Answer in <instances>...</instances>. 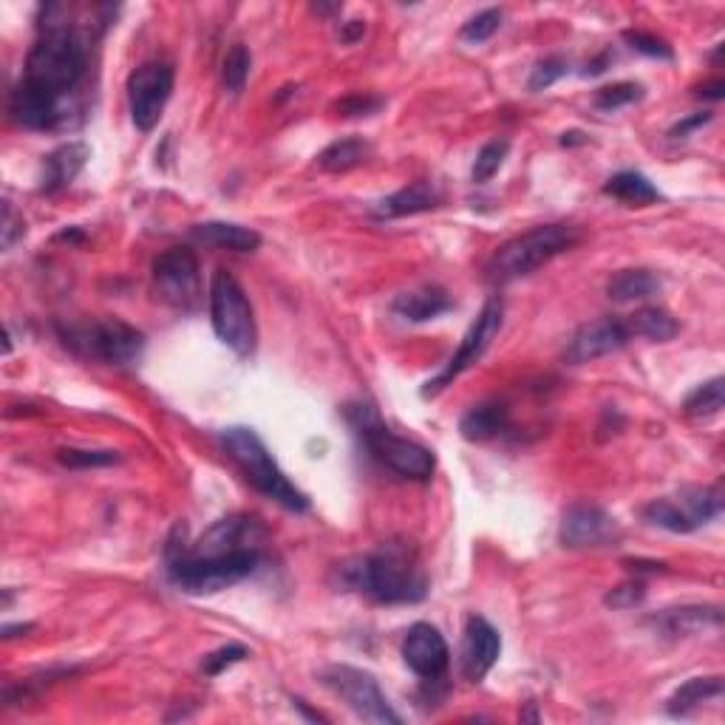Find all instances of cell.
Returning <instances> with one entry per match:
<instances>
[{
  "label": "cell",
  "instance_id": "33",
  "mask_svg": "<svg viewBox=\"0 0 725 725\" xmlns=\"http://www.w3.org/2000/svg\"><path fill=\"white\" fill-rule=\"evenodd\" d=\"M643 97V88L638 83H613V85H604V88H599L595 92V108L599 111H618V108L624 106H632V102H638V99Z\"/></svg>",
  "mask_w": 725,
  "mask_h": 725
},
{
  "label": "cell",
  "instance_id": "20",
  "mask_svg": "<svg viewBox=\"0 0 725 725\" xmlns=\"http://www.w3.org/2000/svg\"><path fill=\"white\" fill-rule=\"evenodd\" d=\"M391 310H395L402 321H411V324H425V321H434V317L445 315V312H451L454 301L443 287H423V289H411V292H402V295H397L395 303H391Z\"/></svg>",
  "mask_w": 725,
  "mask_h": 725
},
{
  "label": "cell",
  "instance_id": "10",
  "mask_svg": "<svg viewBox=\"0 0 725 725\" xmlns=\"http://www.w3.org/2000/svg\"><path fill=\"white\" fill-rule=\"evenodd\" d=\"M502 321H505V303H502V298L499 295L487 298L480 317L473 321V326L468 329L466 338H462V343H459V349L454 352V358L448 360V366H445L434 380L425 383L423 397H437L439 391H443L445 386H451L468 366H473V363L487 352V346L493 343V338L499 335Z\"/></svg>",
  "mask_w": 725,
  "mask_h": 725
},
{
  "label": "cell",
  "instance_id": "19",
  "mask_svg": "<svg viewBox=\"0 0 725 725\" xmlns=\"http://www.w3.org/2000/svg\"><path fill=\"white\" fill-rule=\"evenodd\" d=\"M649 624H655L669 638H689V635H700L709 627L717 629L723 624V613H720V606H677V609L657 613Z\"/></svg>",
  "mask_w": 725,
  "mask_h": 725
},
{
  "label": "cell",
  "instance_id": "34",
  "mask_svg": "<svg viewBox=\"0 0 725 725\" xmlns=\"http://www.w3.org/2000/svg\"><path fill=\"white\" fill-rule=\"evenodd\" d=\"M507 154H510V145H507L505 140H493L487 142L485 148L476 154V162H473V182H491L496 173H499V168L505 165Z\"/></svg>",
  "mask_w": 725,
  "mask_h": 725
},
{
  "label": "cell",
  "instance_id": "16",
  "mask_svg": "<svg viewBox=\"0 0 725 725\" xmlns=\"http://www.w3.org/2000/svg\"><path fill=\"white\" fill-rule=\"evenodd\" d=\"M402 661L414 672L416 677L423 680H439V677L448 672V663H451V652H448V643H445L443 632L431 624H414V627L406 632V641H402Z\"/></svg>",
  "mask_w": 725,
  "mask_h": 725
},
{
  "label": "cell",
  "instance_id": "1",
  "mask_svg": "<svg viewBox=\"0 0 725 725\" xmlns=\"http://www.w3.org/2000/svg\"><path fill=\"white\" fill-rule=\"evenodd\" d=\"M63 14L65 7L60 3L43 7L40 37L28 51L23 80L69 102L88 69V49H85L83 35L65 23Z\"/></svg>",
  "mask_w": 725,
  "mask_h": 725
},
{
  "label": "cell",
  "instance_id": "12",
  "mask_svg": "<svg viewBox=\"0 0 725 725\" xmlns=\"http://www.w3.org/2000/svg\"><path fill=\"white\" fill-rule=\"evenodd\" d=\"M173 94V69L168 63H145L128 77V106L140 131H154Z\"/></svg>",
  "mask_w": 725,
  "mask_h": 725
},
{
  "label": "cell",
  "instance_id": "35",
  "mask_svg": "<svg viewBox=\"0 0 725 725\" xmlns=\"http://www.w3.org/2000/svg\"><path fill=\"white\" fill-rule=\"evenodd\" d=\"M502 26V9H485V12L473 14L471 21L462 26L459 37L466 43H485L491 40Z\"/></svg>",
  "mask_w": 725,
  "mask_h": 725
},
{
  "label": "cell",
  "instance_id": "32",
  "mask_svg": "<svg viewBox=\"0 0 725 725\" xmlns=\"http://www.w3.org/2000/svg\"><path fill=\"white\" fill-rule=\"evenodd\" d=\"M643 516H647V521H652L655 528L669 530V533H691L689 521L680 513V507L675 505V499L649 502V505L643 507Z\"/></svg>",
  "mask_w": 725,
  "mask_h": 725
},
{
  "label": "cell",
  "instance_id": "11",
  "mask_svg": "<svg viewBox=\"0 0 725 725\" xmlns=\"http://www.w3.org/2000/svg\"><path fill=\"white\" fill-rule=\"evenodd\" d=\"M154 283L165 303L182 312H193L202 301L198 258L188 246H170L154 261Z\"/></svg>",
  "mask_w": 725,
  "mask_h": 725
},
{
  "label": "cell",
  "instance_id": "14",
  "mask_svg": "<svg viewBox=\"0 0 725 725\" xmlns=\"http://www.w3.org/2000/svg\"><path fill=\"white\" fill-rule=\"evenodd\" d=\"M629 340H632V335H629L627 321L615 315H604L599 321L584 324L572 335L567 349H564V360L570 366H584V363H592V360L618 352Z\"/></svg>",
  "mask_w": 725,
  "mask_h": 725
},
{
  "label": "cell",
  "instance_id": "5",
  "mask_svg": "<svg viewBox=\"0 0 725 725\" xmlns=\"http://www.w3.org/2000/svg\"><path fill=\"white\" fill-rule=\"evenodd\" d=\"M221 445H225V451L230 454V459L239 466V471L244 473V480L250 482L261 496H267V499L278 502V505L287 507V510H295V513L310 510L306 493L298 491V487L287 480V473L278 468V462L273 459L264 439H261L253 428L235 425V428L221 431Z\"/></svg>",
  "mask_w": 725,
  "mask_h": 725
},
{
  "label": "cell",
  "instance_id": "23",
  "mask_svg": "<svg viewBox=\"0 0 725 725\" xmlns=\"http://www.w3.org/2000/svg\"><path fill=\"white\" fill-rule=\"evenodd\" d=\"M507 423H510V409H507L505 402L487 400L482 402V406H473V409L462 416L459 431H462V437L471 439V443H485V439L499 437L502 431L507 428Z\"/></svg>",
  "mask_w": 725,
  "mask_h": 725
},
{
  "label": "cell",
  "instance_id": "9",
  "mask_svg": "<svg viewBox=\"0 0 725 725\" xmlns=\"http://www.w3.org/2000/svg\"><path fill=\"white\" fill-rule=\"evenodd\" d=\"M324 684L329 686L340 700H343L360 720L377 725H397L400 714L388 705L386 694L380 691V684L374 680V675L354 666H329L324 672Z\"/></svg>",
  "mask_w": 725,
  "mask_h": 725
},
{
  "label": "cell",
  "instance_id": "2",
  "mask_svg": "<svg viewBox=\"0 0 725 725\" xmlns=\"http://www.w3.org/2000/svg\"><path fill=\"white\" fill-rule=\"evenodd\" d=\"M343 584L377 604H416L428 595V578L406 542H386L340 567Z\"/></svg>",
  "mask_w": 725,
  "mask_h": 725
},
{
  "label": "cell",
  "instance_id": "45",
  "mask_svg": "<svg viewBox=\"0 0 725 725\" xmlns=\"http://www.w3.org/2000/svg\"><path fill=\"white\" fill-rule=\"evenodd\" d=\"M698 97L723 99L725 97V83H723V80H712V83H705L703 88H698Z\"/></svg>",
  "mask_w": 725,
  "mask_h": 725
},
{
  "label": "cell",
  "instance_id": "40",
  "mask_svg": "<svg viewBox=\"0 0 725 725\" xmlns=\"http://www.w3.org/2000/svg\"><path fill=\"white\" fill-rule=\"evenodd\" d=\"M647 599V584L643 581H627V584L615 587L613 592H606V606L613 609H632Z\"/></svg>",
  "mask_w": 725,
  "mask_h": 725
},
{
  "label": "cell",
  "instance_id": "4",
  "mask_svg": "<svg viewBox=\"0 0 725 725\" xmlns=\"http://www.w3.org/2000/svg\"><path fill=\"white\" fill-rule=\"evenodd\" d=\"M346 416H349L354 434H358V437L363 439V445L368 448V454H372L383 468L395 471L402 480H431V473L437 468L434 454H431L425 445L414 443V439L391 434L388 425H383L380 414H377L374 406H368V402H354V406L346 409Z\"/></svg>",
  "mask_w": 725,
  "mask_h": 725
},
{
  "label": "cell",
  "instance_id": "18",
  "mask_svg": "<svg viewBox=\"0 0 725 725\" xmlns=\"http://www.w3.org/2000/svg\"><path fill=\"white\" fill-rule=\"evenodd\" d=\"M88 145L83 142H65L57 150H51L43 162V193H60L65 191L74 179L80 177V170L88 162Z\"/></svg>",
  "mask_w": 725,
  "mask_h": 725
},
{
  "label": "cell",
  "instance_id": "46",
  "mask_svg": "<svg viewBox=\"0 0 725 725\" xmlns=\"http://www.w3.org/2000/svg\"><path fill=\"white\" fill-rule=\"evenodd\" d=\"M14 632H32V624H21V627H3V638H14Z\"/></svg>",
  "mask_w": 725,
  "mask_h": 725
},
{
  "label": "cell",
  "instance_id": "42",
  "mask_svg": "<svg viewBox=\"0 0 725 725\" xmlns=\"http://www.w3.org/2000/svg\"><path fill=\"white\" fill-rule=\"evenodd\" d=\"M26 233V225L23 219L14 213V207L9 202H3V225H0V235H3V250H12V244L21 235Z\"/></svg>",
  "mask_w": 725,
  "mask_h": 725
},
{
  "label": "cell",
  "instance_id": "7",
  "mask_svg": "<svg viewBox=\"0 0 725 725\" xmlns=\"http://www.w3.org/2000/svg\"><path fill=\"white\" fill-rule=\"evenodd\" d=\"M210 324L225 346L246 358L255 349V317L250 298L230 269L219 267L210 278Z\"/></svg>",
  "mask_w": 725,
  "mask_h": 725
},
{
  "label": "cell",
  "instance_id": "44",
  "mask_svg": "<svg viewBox=\"0 0 725 725\" xmlns=\"http://www.w3.org/2000/svg\"><path fill=\"white\" fill-rule=\"evenodd\" d=\"M363 32H366V23H363V21L343 23V28H340V40H343V43H358L360 37H363Z\"/></svg>",
  "mask_w": 725,
  "mask_h": 725
},
{
  "label": "cell",
  "instance_id": "24",
  "mask_svg": "<svg viewBox=\"0 0 725 725\" xmlns=\"http://www.w3.org/2000/svg\"><path fill=\"white\" fill-rule=\"evenodd\" d=\"M675 505L680 507V513L686 516L691 530L703 528L714 516H720L723 510V491L720 485L714 487H684L680 496L675 499Z\"/></svg>",
  "mask_w": 725,
  "mask_h": 725
},
{
  "label": "cell",
  "instance_id": "28",
  "mask_svg": "<svg viewBox=\"0 0 725 725\" xmlns=\"http://www.w3.org/2000/svg\"><path fill=\"white\" fill-rule=\"evenodd\" d=\"M372 154V145L366 140H360V136H346V140L331 142L329 148L324 154L317 156V165L326 173H346V170L358 168L363 165Z\"/></svg>",
  "mask_w": 725,
  "mask_h": 725
},
{
  "label": "cell",
  "instance_id": "26",
  "mask_svg": "<svg viewBox=\"0 0 725 725\" xmlns=\"http://www.w3.org/2000/svg\"><path fill=\"white\" fill-rule=\"evenodd\" d=\"M627 326L632 338H647L652 343H666L680 331V324L663 306H643L627 317Z\"/></svg>",
  "mask_w": 725,
  "mask_h": 725
},
{
  "label": "cell",
  "instance_id": "3",
  "mask_svg": "<svg viewBox=\"0 0 725 725\" xmlns=\"http://www.w3.org/2000/svg\"><path fill=\"white\" fill-rule=\"evenodd\" d=\"M261 553L264 549H239L227 556H191L184 553L177 528L165 547V570H168L170 584L188 595H213L253 576L258 570Z\"/></svg>",
  "mask_w": 725,
  "mask_h": 725
},
{
  "label": "cell",
  "instance_id": "41",
  "mask_svg": "<svg viewBox=\"0 0 725 725\" xmlns=\"http://www.w3.org/2000/svg\"><path fill=\"white\" fill-rule=\"evenodd\" d=\"M386 106V99L383 97H368V94H352V97H343L338 102L340 117H372L380 108Z\"/></svg>",
  "mask_w": 725,
  "mask_h": 725
},
{
  "label": "cell",
  "instance_id": "13",
  "mask_svg": "<svg viewBox=\"0 0 725 725\" xmlns=\"http://www.w3.org/2000/svg\"><path fill=\"white\" fill-rule=\"evenodd\" d=\"M564 547L570 549H587V547H606L620 539V528L613 513H606L604 507L578 505L567 507V513L561 519V530H558Z\"/></svg>",
  "mask_w": 725,
  "mask_h": 725
},
{
  "label": "cell",
  "instance_id": "25",
  "mask_svg": "<svg viewBox=\"0 0 725 725\" xmlns=\"http://www.w3.org/2000/svg\"><path fill=\"white\" fill-rule=\"evenodd\" d=\"M661 289V278L649 269H620L606 283V295L615 303H632L647 301Z\"/></svg>",
  "mask_w": 725,
  "mask_h": 725
},
{
  "label": "cell",
  "instance_id": "15",
  "mask_svg": "<svg viewBox=\"0 0 725 725\" xmlns=\"http://www.w3.org/2000/svg\"><path fill=\"white\" fill-rule=\"evenodd\" d=\"M9 113L17 125L28 131H57L69 122L71 102L21 80L9 99Z\"/></svg>",
  "mask_w": 725,
  "mask_h": 725
},
{
  "label": "cell",
  "instance_id": "38",
  "mask_svg": "<svg viewBox=\"0 0 725 725\" xmlns=\"http://www.w3.org/2000/svg\"><path fill=\"white\" fill-rule=\"evenodd\" d=\"M246 655H250L246 647H241V643H230V647H221V649H216V652H210V655L202 661V672H205L207 677H216V675H221L225 669H230L233 663L244 661Z\"/></svg>",
  "mask_w": 725,
  "mask_h": 725
},
{
  "label": "cell",
  "instance_id": "37",
  "mask_svg": "<svg viewBox=\"0 0 725 725\" xmlns=\"http://www.w3.org/2000/svg\"><path fill=\"white\" fill-rule=\"evenodd\" d=\"M567 71H570V63H567L564 57H558V55L544 57V60L535 63L533 74H530V80H528V88L530 92H544V88H549L553 83H558Z\"/></svg>",
  "mask_w": 725,
  "mask_h": 725
},
{
  "label": "cell",
  "instance_id": "21",
  "mask_svg": "<svg viewBox=\"0 0 725 725\" xmlns=\"http://www.w3.org/2000/svg\"><path fill=\"white\" fill-rule=\"evenodd\" d=\"M193 239L216 250H230V253H255L261 246V235L250 227L227 225V221H205L193 227Z\"/></svg>",
  "mask_w": 725,
  "mask_h": 725
},
{
  "label": "cell",
  "instance_id": "43",
  "mask_svg": "<svg viewBox=\"0 0 725 725\" xmlns=\"http://www.w3.org/2000/svg\"><path fill=\"white\" fill-rule=\"evenodd\" d=\"M705 122H712V113H709V111L691 113V117H686V120H680L675 128H672L669 136H672V140H686V136H689L691 131H698V128H703Z\"/></svg>",
  "mask_w": 725,
  "mask_h": 725
},
{
  "label": "cell",
  "instance_id": "27",
  "mask_svg": "<svg viewBox=\"0 0 725 725\" xmlns=\"http://www.w3.org/2000/svg\"><path fill=\"white\" fill-rule=\"evenodd\" d=\"M723 689H725L723 677H691L689 684H684L675 694H672L669 714L672 717H689L698 705L720 698Z\"/></svg>",
  "mask_w": 725,
  "mask_h": 725
},
{
  "label": "cell",
  "instance_id": "30",
  "mask_svg": "<svg viewBox=\"0 0 725 725\" xmlns=\"http://www.w3.org/2000/svg\"><path fill=\"white\" fill-rule=\"evenodd\" d=\"M725 380L723 377H714V380L703 383L700 388H694L684 402V411L689 416H698V420H705V416H714L723 411L725 402Z\"/></svg>",
  "mask_w": 725,
  "mask_h": 725
},
{
  "label": "cell",
  "instance_id": "36",
  "mask_svg": "<svg viewBox=\"0 0 725 725\" xmlns=\"http://www.w3.org/2000/svg\"><path fill=\"white\" fill-rule=\"evenodd\" d=\"M57 459L69 468H106L120 462L117 451H92V448H63Z\"/></svg>",
  "mask_w": 725,
  "mask_h": 725
},
{
  "label": "cell",
  "instance_id": "8",
  "mask_svg": "<svg viewBox=\"0 0 725 725\" xmlns=\"http://www.w3.org/2000/svg\"><path fill=\"white\" fill-rule=\"evenodd\" d=\"M63 340L83 358L102 360L108 366H134L145 352V335L120 317L69 326L63 331Z\"/></svg>",
  "mask_w": 725,
  "mask_h": 725
},
{
  "label": "cell",
  "instance_id": "17",
  "mask_svg": "<svg viewBox=\"0 0 725 725\" xmlns=\"http://www.w3.org/2000/svg\"><path fill=\"white\" fill-rule=\"evenodd\" d=\"M499 632H496L485 618L471 615L466 624V632H462V652H459V666H462L466 680H471V684L485 680V675L493 669V663L499 661Z\"/></svg>",
  "mask_w": 725,
  "mask_h": 725
},
{
  "label": "cell",
  "instance_id": "6",
  "mask_svg": "<svg viewBox=\"0 0 725 725\" xmlns=\"http://www.w3.org/2000/svg\"><path fill=\"white\" fill-rule=\"evenodd\" d=\"M576 241L578 230L570 225L535 227L530 233H521L516 235V239H510L493 253L491 264H487V278H491L493 283L519 281L524 275L544 267V264L556 258V255L567 253Z\"/></svg>",
  "mask_w": 725,
  "mask_h": 725
},
{
  "label": "cell",
  "instance_id": "29",
  "mask_svg": "<svg viewBox=\"0 0 725 725\" xmlns=\"http://www.w3.org/2000/svg\"><path fill=\"white\" fill-rule=\"evenodd\" d=\"M606 196L618 198V202H627V205H652L661 198V191L655 184L649 182L643 173L638 170H624V173H615L609 182L604 184Z\"/></svg>",
  "mask_w": 725,
  "mask_h": 725
},
{
  "label": "cell",
  "instance_id": "47",
  "mask_svg": "<svg viewBox=\"0 0 725 725\" xmlns=\"http://www.w3.org/2000/svg\"><path fill=\"white\" fill-rule=\"evenodd\" d=\"M581 136H584V134H578V131H572V134H564L561 145H576V142H584Z\"/></svg>",
  "mask_w": 725,
  "mask_h": 725
},
{
  "label": "cell",
  "instance_id": "31",
  "mask_svg": "<svg viewBox=\"0 0 725 725\" xmlns=\"http://www.w3.org/2000/svg\"><path fill=\"white\" fill-rule=\"evenodd\" d=\"M250 69H253V55H250L244 43H235L233 49L227 51L225 65H221V83H225L227 92H244L246 80H250Z\"/></svg>",
  "mask_w": 725,
  "mask_h": 725
},
{
  "label": "cell",
  "instance_id": "39",
  "mask_svg": "<svg viewBox=\"0 0 725 725\" xmlns=\"http://www.w3.org/2000/svg\"><path fill=\"white\" fill-rule=\"evenodd\" d=\"M624 40H627L635 51H641V55L647 57H661V60H672V57H675L669 43L655 35H647V32H624Z\"/></svg>",
  "mask_w": 725,
  "mask_h": 725
},
{
  "label": "cell",
  "instance_id": "22",
  "mask_svg": "<svg viewBox=\"0 0 725 725\" xmlns=\"http://www.w3.org/2000/svg\"><path fill=\"white\" fill-rule=\"evenodd\" d=\"M439 205V191L431 182H414L402 191L391 193L377 205V216L383 219H402V216H416L428 213Z\"/></svg>",
  "mask_w": 725,
  "mask_h": 725
}]
</instances>
